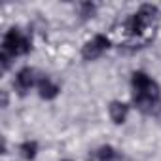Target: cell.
I'll use <instances>...</instances> for the list:
<instances>
[{
  "instance_id": "obj_1",
  "label": "cell",
  "mask_w": 161,
  "mask_h": 161,
  "mask_svg": "<svg viewBox=\"0 0 161 161\" xmlns=\"http://www.w3.org/2000/svg\"><path fill=\"white\" fill-rule=\"evenodd\" d=\"M131 86L135 106L144 114H155L161 106V89L157 82H153L146 72L136 70L131 76Z\"/></svg>"
},
{
  "instance_id": "obj_2",
  "label": "cell",
  "mask_w": 161,
  "mask_h": 161,
  "mask_svg": "<svg viewBox=\"0 0 161 161\" xmlns=\"http://www.w3.org/2000/svg\"><path fill=\"white\" fill-rule=\"evenodd\" d=\"M2 51L10 53L12 57L15 55H25L31 51V40L27 36H23L17 29H10L4 34V42H2Z\"/></svg>"
},
{
  "instance_id": "obj_3",
  "label": "cell",
  "mask_w": 161,
  "mask_h": 161,
  "mask_svg": "<svg viewBox=\"0 0 161 161\" xmlns=\"http://www.w3.org/2000/svg\"><path fill=\"white\" fill-rule=\"evenodd\" d=\"M155 15H157V8L155 6H150V4H146V6H142L136 14H133L129 19H127V31L131 32V34H140L153 19H155Z\"/></svg>"
},
{
  "instance_id": "obj_4",
  "label": "cell",
  "mask_w": 161,
  "mask_h": 161,
  "mask_svg": "<svg viewBox=\"0 0 161 161\" xmlns=\"http://www.w3.org/2000/svg\"><path fill=\"white\" fill-rule=\"evenodd\" d=\"M110 47V40L104 34H95L89 42H86V46L82 47V57L86 61H95L99 59L106 49Z\"/></svg>"
},
{
  "instance_id": "obj_5",
  "label": "cell",
  "mask_w": 161,
  "mask_h": 161,
  "mask_svg": "<svg viewBox=\"0 0 161 161\" xmlns=\"http://www.w3.org/2000/svg\"><path fill=\"white\" fill-rule=\"evenodd\" d=\"M36 84H38V80H36L34 70H32L31 66L21 68V70L17 72V76H15V87L19 89L21 95H25V93H27L31 87H34Z\"/></svg>"
},
{
  "instance_id": "obj_6",
  "label": "cell",
  "mask_w": 161,
  "mask_h": 161,
  "mask_svg": "<svg viewBox=\"0 0 161 161\" xmlns=\"http://www.w3.org/2000/svg\"><path fill=\"white\" fill-rule=\"evenodd\" d=\"M36 89H38V95H40V99H44V101H53L59 93H61V87L55 84V82H51L49 78H40L38 80V84H36Z\"/></svg>"
},
{
  "instance_id": "obj_7",
  "label": "cell",
  "mask_w": 161,
  "mask_h": 161,
  "mask_svg": "<svg viewBox=\"0 0 161 161\" xmlns=\"http://www.w3.org/2000/svg\"><path fill=\"white\" fill-rule=\"evenodd\" d=\"M108 114H110V119L116 123V125H121L127 121V116H129V104L121 103V101H112L110 106H108Z\"/></svg>"
},
{
  "instance_id": "obj_8",
  "label": "cell",
  "mask_w": 161,
  "mask_h": 161,
  "mask_svg": "<svg viewBox=\"0 0 161 161\" xmlns=\"http://www.w3.org/2000/svg\"><path fill=\"white\" fill-rule=\"evenodd\" d=\"M19 152L21 155L27 159V161H32L36 155H38V144L34 140H25L21 146H19Z\"/></svg>"
},
{
  "instance_id": "obj_9",
  "label": "cell",
  "mask_w": 161,
  "mask_h": 161,
  "mask_svg": "<svg viewBox=\"0 0 161 161\" xmlns=\"http://www.w3.org/2000/svg\"><path fill=\"white\" fill-rule=\"evenodd\" d=\"M97 159H99V161H116V159H118V152H116L114 146L104 144V146H101V148L97 150Z\"/></svg>"
},
{
  "instance_id": "obj_10",
  "label": "cell",
  "mask_w": 161,
  "mask_h": 161,
  "mask_svg": "<svg viewBox=\"0 0 161 161\" xmlns=\"http://www.w3.org/2000/svg\"><path fill=\"white\" fill-rule=\"evenodd\" d=\"M78 8H80V15H82V19H89V17H93V15H95V10H97V6L91 4V2H82Z\"/></svg>"
},
{
  "instance_id": "obj_11",
  "label": "cell",
  "mask_w": 161,
  "mask_h": 161,
  "mask_svg": "<svg viewBox=\"0 0 161 161\" xmlns=\"http://www.w3.org/2000/svg\"><path fill=\"white\" fill-rule=\"evenodd\" d=\"M2 106L4 108L8 106V95H6V91H2Z\"/></svg>"
},
{
  "instance_id": "obj_12",
  "label": "cell",
  "mask_w": 161,
  "mask_h": 161,
  "mask_svg": "<svg viewBox=\"0 0 161 161\" xmlns=\"http://www.w3.org/2000/svg\"><path fill=\"white\" fill-rule=\"evenodd\" d=\"M63 161H70V159H63Z\"/></svg>"
}]
</instances>
